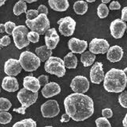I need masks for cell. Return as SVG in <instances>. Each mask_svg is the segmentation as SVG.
Listing matches in <instances>:
<instances>
[{
    "instance_id": "obj_1",
    "label": "cell",
    "mask_w": 127,
    "mask_h": 127,
    "mask_svg": "<svg viewBox=\"0 0 127 127\" xmlns=\"http://www.w3.org/2000/svg\"><path fill=\"white\" fill-rule=\"evenodd\" d=\"M64 105L66 113L75 121H84L94 112L93 99L84 94H70L64 99Z\"/></svg>"
},
{
    "instance_id": "obj_2",
    "label": "cell",
    "mask_w": 127,
    "mask_h": 127,
    "mask_svg": "<svg viewBox=\"0 0 127 127\" xmlns=\"http://www.w3.org/2000/svg\"><path fill=\"white\" fill-rule=\"evenodd\" d=\"M103 87L109 93H122L127 84V75L122 69L112 68L104 76Z\"/></svg>"
},
{
    "instance_id": "obj_3",
    "label": "cell",
    "mask_w": 127,
    "mask_h": 127,
    "mask_svg": "<svg viewBox=\"0 0 127 127\" xmlns=\"http://www.w3.org/2000/svg\"><path fill=\"white\" fill-rule=\"evenodd\" d=\"M17 98L22 106L17 109H13V111L24 115L26 113V110L36 102L38 98V93H32L23 88L18 93Z\"/></svg>"
},
{
    "instance_id": "obj_4",
    "label": "cell",
    "mask_w": 127,
    "mask_h": 127,
    "mask_svg": "<svg viewBox=\"0 0 127 127\" xmlns=\"http://www.w3.org/2000/svg\"><path fill=\"white\" fill-rule=\"evenodd\" d=\"M19 62L25 71L32 72L40 66V61L37 55L30 51H24L20 54Z\"/></svg>"
},
{
    "instance_id": "obj_5",
    "label": "cell",
    "mask_w": 127,
    "mask_h": 127,
    "mask_svg": "<svg viewBox=\"0 0 127 127\" xmlns=\"http://www.w3.org/2000/svg\"><path fill=\"white\" fill-rule=\"evenodd\" d=\"M25 23L32 31L44 35L50 29V22L47 16L44 14H40L38 17L32 20H26Z\"/></svg>"
},
{
    "instance_id": "obj_6",
    "label": "cell",
    "mask_w": 127,
    "mask_h": 127,
    "mask_svg": "<svg viewBox=\"0 0 127 127\" xmlns=\"http://www.w3.org/2000/svg\"><path fill=\"white\" fill-rule=\"evenodd\" d=\"M44 69L47 73L59 78L64 77L66 71L64 61L61 58L54 56H51L46 61Z\"/></svg>"
},
{
    "instance_id": "obj_7",
    "label": "cell",
    "mask_w": 127,
    "mask_h": 127,
    "mask_svg": "<svg viewBox=\"0 0 127 127\" xmlns=\"http://www.w3.org/2000/svg\"><path fill=\"white\" fill-rule=\"evenodd\" d=\"M28 32V29L25 25L16 26L13 30L12 35L14 44L18 49L21 50L30 44L27 39Z\"/></svg>"
},
{
    "instance_id": "obj_8",
    "label": "cell",
    "mask_w": 127,
    "mask_h": 127,
    "mask_svg": "<svg viewBox=\"0 0 127 127\" xmlns=\"http://www.w3.org/2000/svg\"><path fill=\"white\" fill-rule=\"evenodd\" d=\"M57 23L59 25V31L61 34L65 37H69L74 33L76 23L72 18L67 16L61 18Z\"/></svg>"
},
{
    "instance_id": "obj_9",
    "label": "cell",
    "mask_w": 127,
    "mask_h": 127,
    "mask_svg": "<svg viewBox=\"0 0 127 127\" xmlns=\"http://www.w3.org/2000/svg\"><path fill=\"white\" fill-rule=\"evenodd\" d=\"M40 110L44 118H52L58 115L60 113V109L56 100L50 99L41 105Z\"/></svg>"
},
{
    "instance_id": "obj_10",
    "label": "cell",
    "mask_w": 127,
    "mask_h": 127,
    "mask_svg": "<svg viewBox=\"0 0 127 127\" xmlns=\"http://www.w3.org/2000/svg\"><path fill=\"white\" fill-rule=\"evenodd\" d=\"M70 87L74 93L84 94L88 91L90 88V82L86 77L78 75L71 81Z\"/></svg>"
},
{
    "instance_id": "obj_11",
    "label": "cell",
    "mask_w": 127,
    "mask_h": 127,
    "mask_svg": "<svg viewBox=\"0 0 127 127\" xmlns=\"http://www.w3.org/2000/svg\"><path fill=\"white\" fill-rule=\"evenodd\" d=\"M110 48L108 41L104 39L94 38L89 44V51L93 54H102L107 52Z\"/></svg>"
},
{
    "instance_id": "obj_12",
    "label": "cell",
    "mask_w": 127,
    "mask_h": 127,
    "mask_svg": "<svg viewBox=\"0 0 127 127\" xmlns=\"http://www.w3.org/2000/svg\"><path fill=\"white\" fill-rule=\"evenodd\" d=\"M110 33L116 39L121 38L127 29L126 22L120 19H117L112 21L110 25Z\"/></svg>"
},
{
    "instance_id": "obj_13",
    "label": "cell",
    "mask_w": 127,
    "mask_h": 127,
    "mask_svg": "<svg viewBox=\"0 0 127 127\" xmlns=\"http://www.w3.org/2000/svg\"><path fill=\"white\" fill-rule=\"evenodd\" d=\"M102 66L103 64L101 63L96 62L91 68L90 75L93 83L99 84L104 80V72Z\"/></svg>"
},
{
    "instance_id": "obj_14",
    "label": "cell",
    "mask_w": 127,
    "mask_h": 127,
    "mask_svg": "<svg viewBox=\"0 0 127 127\" xmlns=\"http://www.w3.org/2000/svg\"><path fill=\"white\" fill-rule=\"evenodd\" d=\"M22 68L19 60L15 59H9L4 64V71L9 76H16L21 73Z\"/></svg>"
},
{
    "instance_id": "obj_15",
    "label": "cell",
    "mask_w": 127,
    "mask_h": 127,
    "mask_svg": "<svg viewBox=\"0 0 127 127\" xmlns=\"http://www.w3.org/2000/svg\"><path fill=\"white\" fill-rule=\"evenodd\" d=\"M45 42L48 49H55L60 41V36L54 28L49 29L45 33Z\"/></svg>"
},
{
    "instance_id": "obj_16",
    "label": "cell",
    "mask_w": 127,
    "mask_h": 127,
    "mask_svg": "<svg viewBox=\"0 0 127 127\" xmlns=\"http://www.w3.org/2000/svg\"><path fill=\"white\" fill-rule=\"evenodd\" d=\"M68 45L71 52L82 54L87 49L88 42L86 40H80L78 38L73 37L69 39Z\"/></svg>"
},
{
    "instance_id": "obj_17",
    "label": "cell",
    "mask_w": 127,
    "mask_h": 127,
    "mask_svg": "<svg viewBox=\"0 0 127 127\" xmlns=\"http://www.w3.org/2000/svg\"><path fill=\"white\" fill-rule=\"evenodd\" d=\"M61 92V88L57 83L51 82L45 85L41 90L42 96L45 98H50L56 96Z\"/></svg>"
},
{
    "instance_id": "obj_18",
    "label": "cell",
    "mask_w": 127,
    "mask_h": 127,
    "mask_svg": "<svg viewBox=\"0 0 127 127\" xmlns=\"http://www.w3.org/2000/svg\"><path fill=\"white\" fill-rule=\"evenodd\" d=\"M124 52L121 47L114 45L110 47L107 53V59L111 63L120 62L123 57Z\"/></svg>"
},
{
    "instance_id": "obj_19",
    "label": "cell",
    "mask_w": 127,
    "mask_h": 127,
    "mask_svg": "<svg viewBox=\"0 0 127 127\" xmlns=\"http://www.w3.org/2000/svg\"><path fill=\"white\" fill-rule=\"evenodd\" d=\"M2 89L9 93H14L19 89V85L17 79L14 77L6 76L2 81Z\"/></svg>"
},
{
    "instance_id": "obj_20",
    "label": "cell",
    "mask_w": 127,
    "mask_h": 127,
    "mask_svg": "<svg viewBox=\"0 0 127 127\" xmlns=\"http://www.w3.org/2000/svg\"><path fill=\"white\" fill-rule=\"evenodd\" d=\"M23 86L24 88L33 93H38L40 88L38 79L33 76H27L24 78Z\"/></svg>"
},
{
    "instance_id": "obj_21",
    "label": "cell",
    "mask_w": 127,
    "mask_h": 127,
    "mask_svg": "<svg viewBox=\"0 0 127 127\" xmlns=\"http://www.w3.org/2000/svg\"><path fill=\"white\" fill-rule=\"evenodd\" d=\"M48 3L51 9L56 12H65L69 7V2L67 0H49Z\"/></svg>"
},
{
    "instance_id": "obj_22",
    "label": "cell",
    "mask_w": 127,
    "mask_h": 127,
    "mask_svg": "<svg viewBox=\"0 0 127 127\" xmlns=\"http://www.w3.org/2000/svg\"><path fill=\"white\" fill-rule=\"evenodd\" d=\"M35 52L37 56L42 62L46 61L52 56V51L48 49L46 45L36 48Z\"/></svg>"
},
{
    "instance_id": "obj_23",
    "label": "cell",
    "mask_w": 127,
    "mask_h": 127,
    "mask_svg": "<svg viewBox=\"0 0 127 127\" xmlns=\"http://www.w3.org/2000/svg\"><path fill=\"white\" fill-rule=\"evenodd\" d=\"M64 62L65 67L74 69L78 65V59L72 52H69L64 57Z\"/></svg>"
},
{
    "instance_id": "obj_24",
    "label": "cell",
    "mask_w": 127,
    "mask_h": 127,
    "mask_svg": "<svg viewBox=\"0 0 127 127\" xmlns=\"http://www.w3.org/2000/svg\"><path fill=\"white\" fill-rule=\"evenodd\" d=\"M96 57L95 55L93 54L90 51L84 52L81 55V63L83 64L84 67H89L93 65L96 59Z\"/></svg>"
},
{
    "instance_id": "obj_25",
    "label": "cell",
    "mask_w": 127,
    "mask_h": 127,
    "mask_svg": "<svg viewBox=\"0 0 127 127\" xmlns=\"http://www.w3.org/2000/svg\"><path fill=\"white\" fill-rule=\"evenodd\" d=\"M73 9L75 13L78 15H83L86 13L88 9V4L84 0L76 1L73 5Z\"/></svg>"
},
{
    "instance_id": "obj_26",
    "label": "cell",
    "mask_w": 127,
    "mask_h": 127,
    "mask_svg": "<svg viewBox=\"0 0 127 127\" xmlns=\"http://www.w3.org/2000/svg\"><path fill=\"white\" fill-rule=\"evenodd\" d=\"M27 9L26 3L24 0H19L15 3L13 8V12L15 15L19 16L23 13H26Z\"/></svg>"
},
{
    "instance_id": "obj_27",
    "label": "cell",
    "mask_w": 127,
    "mask_h": 127,
    "mask_svg": "<svg viewBox=\"0 0 127 127\" xmlns=\"http://www.w3.org/2000/svg\"><path fill=\"white\" fill-rule=\"evenodd\" d=\"M36 122L32 118L25 119L16 122L12 127H36Z\"/></svg>"
},
{
    "instance_id": "obj_28",
    "label": "cell",
    "mask_w": 127,
    "mask_h": 127,
    "mask_svg": "<svg viewBox=\"0 0 127 127\" xmlns=\"http://www.w3.org/2000/svg\"><path fill=\"white\" fill-rule=\"evenodd\" d=\"M109 13V9L106 4L101 3L98 5L97 8V14L98 17L104 19L108 16Z\"/></svg>"
},
{
    "instance_id": "obj_29",
    "label": "cell",
    "mask_w": 127,
    "mask_h": 127,
    "mask_svg": "<svg viewBox=\"0 0 127 127\" xmlns=\"http://www.w3.org/2000/svg\"><path fill=\"white\" fill-rule=\"evenodd\" d=\"M12 106V103L8 99L0 98V111H8Z\"/></svg>"
},
{
    "instance_id": "obj_30",
    "label": "cell",
    "mask_w": 127,
    "mask_h": 127,
    "mask_svg": "<svg viewBox=\"0 0 127 127\" xmlns=\"http://www.w3.org/2000/svg\"><path fill=\"white\" fill-rule=\"evenodd\" d=\"M12 117L11 113L7 111L0 112V124H7L12 121Z\"/></svg>"
},
{
    "instance_id": "obj_31",
    "label": "cell",
    "mask_w": 127,
    "mask_h": 127,
    "mask_svg": "<svg viewBox=\"0 0 127 127\" xmlns=\"http://www.w3.org/2000/svg\"><path fill=\"white\" fill-rule=\"evenodd\" d=\"M96 127H111L110 121L104 117H100L96 120Z\"/></svg>"
},
{
    "instance_id": "obj_32",
    "label": "cell",
    "mask_w": 127,
    "mask_h": 127,
    "mask_svg": "<svg viewBox=\"0 0 127 127\" xmlns=\"http://www.w3.org/2000/svg\"><path fill=\"white\" fill-rule=\"evenodd\" d=\"M27 39L30 42L35 43L39 41L40 39V35L35 32L31 31L29 32L27 34Z\"/></svg>"
},
{
    "instance_id": "obj_33",
    "label": "cell",
    "mask_w": 127,
    "mask_h": 127,
    "mask_svg": "<svg viewBox=\"0 0 127 127\" xmlns=\"http://www.w3.org/2000/svg\"><path fill=\"white\" fill-rule=\"evenodd\" d=\"M127 93L126 91L122 92L119 96V102L124 108H127Z\"/></svg>"
},
{
    "instance_id": "obj_34",
    "label": "cell",
    "mask_w": 127,
    "mask_h": 127,
    "mask_svg": "<svg viewBox=\"0 0 127 127\" xmlns=\"http://www.w3.org/2000/svg\"><path fill=\"white\" fill-rule=\"evenodd\" d=\"M4 26L6 33L9 35H12V32L16 25L14 23L9 21L5 23Z\"/></svg>"
},
{
    "instance_id": "obj_35",
    "label": "cell",
    "mask_w": 127,
    "mask_h": 127,
    "mask_svg": "<svg viewBox=\"0 0 127 127\" xmlns=\"http://www.w3.org/2000/svg\"><path fill=\"white\" fill-rule=\"evenodd\" d=\"M26 13V17L28 20H32L38 17L39 13L36 10L31 9L27 11Z\"/></svg>"
},
{
    "instance_id": "obj_36",
    "label": "cell",
    "mask_w": 127,
    "mask_h": 127,
    "mask_svg": "<svg viewBox=\"0 0 127 127\" xmlns=\"http://www.w3.org/2000/svg\"><path fill=\"white\" fill-rule=\"evenodd\" d=\"M11 40L8 35H4L0 39V45L2 46H7L10 44Z\"/></svg>"
},
{
    "instance_id": "obj_37",
    "label": "cell",
    "mask_w": 127,
    "mask_h": 127,
    "mask_svg": "<svg viewBox=\"0 0 127 127\" xmlns=\"http://www.w3.org/2000/svg\"><path fill=\"white\" fill-rule=\"evenodd\" d=\"M38 81H39L40 87L41 86H44L47 84L49 83V76L46 75H40L37 78Z\"/></svg>"
},
{
    "instance_id": "obj_38",
    "label": "cell",
    "mask_w": 127,
    "mask_h": 127,
    "mask_svg": "<svg viewBox=\"0 0 127 127\" xmlns=\"http://www.w3.org/2000/svg\"><path fill=\"white\" fill-rule=\"evenodd\" d=\"M102 115L106 119L111 118L113 116L112 110L110 108H105L102 110Z\"/></svg>"
},
{
    "instance_id": "obj_39",
    "label": "cell",
    "mask_w": 127,
    "mask_h": 127,
    "mask_svg": "<svg viewBox=\"0 0 127 127\" xmlns=\"http://www.w3.org/2000/svg\"><path fill=\"white\" fill-rule=\"evenodd\" d=\"M121 8V5L118 1H112L109 5V9L111 10H120Z\"/></svg>"
},
{
    "instance_id": "obj_40",
    "label": "cell",
    "mask_w": 127,
    "mask_h": 127,
    "mask_svg": "<svg viewBox=\"0 0 127 127\" xmlns=\"http://www.w3.org/2000/svg\"><path fill=\"white\" fill-rule=\"evenodd\" d=\"M37 11L40 14H44L46 15L48 14V8L45 5H43V4L40 5L38 7Z\"/></svg>"
},
{
    "instance_id": "obj_41",
    "label": "cell",
    "mask_w": 127,
    "mask_h": 127,
    "mask_svg": "<svg viewBox=\"0 0 127 127\" xmlns=\"http://www.w3.org/2000/svg\"><path fill=\"white\" fill-rule=\"evenodd\" d=\"M127 7H124L121 11V20L122 21L125 22H126L127 21Z\"/></svg>"
},
{
    "instance_id": "obj_42",
    "label": "cell",
    "mask_w": 127,
    "mask_h": 127,
    "mask_svg": "<svg viewBox=\"0 0 127 127\" xmlns=\"http://www.w3.org/2000/svg\"><path fill=\"white\" fill-rule=\"evenodd\" d=\"M70 118L69 117V116L67 115L66 113H64L63 115L62 116L60 121L62 123H64V122L67 123V122H68L70 121Z\"/></svg>"
},
{
    "instance_id": "obj_43",
    "label": "cell",
    "mask_w": 127,
    "mask_h": 127,
    "mask_svg": "<svg viewBox=\"0 0 127 127\" xmlns=\"http://www.w3.org/2000/svg\"><path fill=\"white\" fill-rule=\"evenodd\" d=\"M5 32L4 24L2 23L0 24V33H3Z\"/></svg>"
},
{
    "instance_id": "obj_44",
    "label": "cell",
    "mask_w": 127,
    "mask_h": 127,
    "mask_svg": "<svg viewBox=\"0 0 127 127\" xmlns=\"http://www.w3.org/2000/svg\"><path fill=\"white\" fill-rule=\"evenodd\" d=\"M127 114H126V115L125 116L123 121H122V124H123V127H127Z\"/></svg>"
},
{
    "instance_id": "obj_45",
    "label": "cell",
    "mask_w": 127,
    "mask_h": 127,
    "mask_svg": "<svg viewBox=\"0 0 127 127\" xmlns=\"http://www.w3.org/2000/svg\"><path fill=\"white\" fill-rule=\"evenodd\" d=\"M37 0H24V1L26 3H30V4H31V3H33V2H36V1H37Z\"/></svg>"
},
{
    "instance_id": "obj_46",
    "label": "cell",
    "mask_w": 127,
    "mask_h": 127,
    "mask_svg": "<svg viewBox=\"0 0 127 127\" xmlns=\"http://www.w3.org/2000/svg\"><path fill=\"white\" fill-rule=\"evenodd\" d=\"M110 0H101V2H102V3H103V4H107V3H108L109 2H110Z\"/></svg>"
},
{
    "instance_id": "obj_47",
    "label": "cell",
    "mask_w": 127,
    "mask_h": 127,
    "mask_svg": "<svg viewBox=\"0 0 127 127\" xmlns=\"http://www.w3.org/2000/svg\"><path fill=\"white\" fill-rule=\"evenodd\" d=\"M5 1H6L5 0H0V7L4 5Z\"/></svg>"
},
{
    "instance_id": "obj_48",
    "label": "cell",
    "mask_w": 127,
    "mask_h": 127,
    "mask_svg": "<svg viewBox=\"0 0 127 127\" xmlns=\"http://www.w3.org/2000/svg\"><path fill=\"white\" fill-rule=\"evenodd\" d=\"M86 1L88 2H89V3H91V2H95V0H87Z\"/></svg>"
},
{
    "instance_id": "obj_49",
    "label": "cell",
    "mask_w": 127,
    "mask_h": 127,
    "mask_svg": "<svg viewBox=\"0 0 127 127\" xmlns=\"http://www.w3.org/2000/svg\"><path fill=\"white\" fill-rule=\"evenodd\" d=\"M127 68H126L125 69L123 70V71L124 72V73H125L126 74V72H127Z\"/></svg>"
},
{
    "instance_id": "obj_50",
    "label": "cell",
    "mask_w": 127,
    "mask_h": 127,
    "mask_svg": "<svg viewBox=\"0 0 127 127\" xmlns=\"http://www.w3.org/2000/svg\"><path fill=\"white\" fill-rule=\"evenodd\" d=\"M52 127V126H45V127Z\"/></svg>"
},
{
    "instance_id": "obj_51",
    "label": "cell",
    "mask_w": 127,
    "mask_h": 127,
    "mask_svg": "<svg viewBox=\"0 0 127 127\" xmlns=\"http://www.w3.org/2000/svg\"></svg>"
},
{
    "instance_id": "obj_52",
    "label": "cell",
    "mask_w": 127,
    "mask_h": 127,
    "mask_svg": "<svg viewBox=\"0 0 127 127\" xmlns=\"http://www.w3.org/2000/svg\"></svg>"
}]
</instances>
